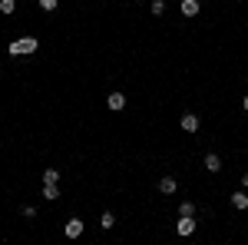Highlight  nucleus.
I'll use <instances>...</instances> for the list:
<instances>
[{
    "label": "nucleus",
    "instance_id": "4468645a",
    "mask_svg": "<svg viewBox=\"0 0 248 245\" xmlns=\"http://www.w3.org/2000/svg\"><path fill=\"white\" fill-rule=\"evenodd\" d=\"M43 182H60V169H43Z\"/></svg>",
    "mask_w": 248,
    "mask_h": 245
},
{
    "label": "nucleus",
    "instance_id": "f257e3e1",
    "mask_svg": "<svg viewBox=\"0 0 248 245\" xmlns=\"http://www.w3.org/2000/svg\"><path fill=\"white\" fill-rule=\"evenodd\" d=\"M37 37H20L10 43V57H27V53H37Z\"/></svg>",
    "mask_w": 248,
    "mask_h": 245
},
{
    "label": "nucleus",
    "instance_id": "2eb2a0df",
    "mask_svg": "<svg viewBox=\"0 0 248 245\" xmlns=\"http://www.w3.org/2000/svg\"><path fill=\"white\" fill-rule=\"evenodd\" d=\"M179 215H195V202H182L179 206Z\"/></svg>",
    "mask_w": 248,
    "mask_h": 245
},
{
    "label": "nucleus",
    "instance_id": "9d476101",
    "mask_svg": "<svg viewBox=\"0 0 248 245\" xmlns=\"http://www.w3.org/2000/svg\"><path fill=\"white\" fill-rule=\"evenodd\" d=\"M232 206L235 209H248V192H232Z\"/></svg>",
    "mask_w": 248,
    "mask_h": 245
},
{
    "label": "nucleus",
    "instance_id": "dca6fc26",
    "mask_svg": "<svg viewBox=\"0 0 248 245\" xmlns=\"http://www.w3.org/2000/svg\"><path fill=\"white\" fill-rule=\"evenodd\" d=\"M57 3H60V0H40V10L50 14V10H57Z\"/></svg>",
    "mask_w": 248,
    "mask_h": 245
},
{
    "label": "nucleus",
    "instance_id": "0eeeda50",
    "mask_svg": "<svg viewBox=\"0 0 248 245\" xmlns=\"http://www.w3.org/2000/svg\"><path fill=\"white\" fill-rule=\"evenodd\" d=\"M43 199H46V202L60 199V186H57V182H43Z\"/></svg>",
    "mask_w": 248,
    "mask_h": 245
},
{
    "label": "nucleus",
    "instance_id": "20e7f679",
    "mask_svg": "<svg viewBox=\"0 0 248 245\" xmlns=\"http://www.w3.org/2000/svg\"><path fill=\"white\" fill-rule=\"evenodd\" d=\"M179 123H182V130H186V132H195L199 126H202V119H199L195 113H182V119H179Z\"/></svg>",
    "mask_w": 248,
    "mask_h": 245
},
{
    "label": "nucleus",
    "instance_id": "423d86ee",
    "mask_svg": "<svg viewBox=\"0 0 248 245\" xmlns=\"http://www.w3.org/2000/svg\"><path fill=\"white\" fill-rule=\"evenodd\" d=\"M205 169L209 172H222V156H218V152H209V156H205Z\"/></svg>",
    "mask_w": 248,
    "mask_h": 245
},
{
    "label": "nucleus",
    "instance_id": "ddd939ff",
    "mask_svg": "<svg viewBox=\"0 0 248 245\" xmlns=\"http://www.w3.org/2000/svg\"><path fill=\"white\" fill-rule=\"evenodd\" d=\"M14 10H17V0H0V14H7V17H10Z\"/></svg>",
    "mask_w": 248,
    "mask_h": 245
},
{
    "label": "nucleus",
    "instance_id": "1a4fd4ad",
    "mask_svg": "<svg viewBox=\"0 0 248 245\" xmlns=\"http://www.w3.org/2000/svg\"><path fill=\"white\" fill-rule=\"evenodd\" d=\"M202 7H199V0H182V17H195Z\"/></svg>",
    "mask_w": 248,
    "mask_h": 245
},
{
    "label": "nucleus",
    "instance_id": "f03ea898",
    "mask_svg": "<svg viewBox=\"0 0 248 245\" xmlns=\"http://www.w3.org/2000/svg\"><path fill=\"white\" fill-rule=\"evenodd\" d=\"M179 235H192L195 232V215H179Z\"/></svg>",
    "mask_w": 248,
    "mask_h": 245
},
{
    "label": "nucleus",
    "instance_id": "a211bd4d",
    "mask_svg": "<svg viewBox=\"0 0 248 245\" xmlns=\"http://www.w3.org/2000/svg\"><path fill=\"white\" fill-rule=\"evenodd\" d=\"M242 106H245V113H248V96H245V99H242Z\"/></svg>",
    "mask_w": 248,
    "mask_h": 245
},
{
    "label": "nucleus",
    "instance_id": "7ed1b4c3",
    "mask_svg": "<svg viewBox=\"0 0 248 245\" xmlns=\"http://www.w3.org/2000/svg\"><path fill=\"white\" fill-rule=\"evenodd\" d=\"M63 235H66V239H79V235H83V222H79V219H70V222L63 226Z\"/></svg>",
    "mask_w": 248,
    "mask_h": 245
},
{
    "label": "nucleus",
    "instance_id": "f8f14e48",
    "mask_svg": "<svg viewBox=\"0 0 248 245\" xmlns=\"http://www.w3.org/2000/svg\"><path fill=\"white\" fill-rule=\"evenodd\" d=\"M99 226H103V229H113L116 226V215H113V212H103V215H99Z\"/></svg>",
    "mask_w": 248,
    "mask_h": 245
},
{
    "label": "nucleus",
    "instance_id": "39448f33",
    "mask_svg": "<svg viewBox=\"0 0 248 245\" xmlns=\"http://www.w3.org/2000/svg\"><path fill=\"white\" fill-rule=\"evenodd\" d=\"M106 106H109L113 113H119V110L126 106V96H123V93H119V90H116V93H109V99H106Z\"/></svg>",
    "mask_w": 248,
    "mask_h": 245
},
{
    "label": "nucleus",
    "instance_id": "6e6552de",
    "mask_svg": "<svg viewBox=\"0 0 248 245\" xmlns=\"http://www.w3.org/2000/svg\"><path fill=\"white\" fill-rule=\"evenodd\" d=\"M159 189H162V192H166V196H172V192H175V189H179V182H175V179H172V176H162V179H159Z\"/></svg>",
    "mask_w": 248,
    "mask_h": 245
},
{
    "label": "nucleus",
    "instance_id": "f3484780",
    "mask_svg": "<svg viewBox=\"0 0 248 245\" xmlns=\"http://www.w3.org/2000/svg\"><path fill=\"white\" fill-rule=\"evenodd\" d=\"M242 186H245V189H248V172H245V176H242Z\"/></svg>",
    "mask_w": 248,
    "mask_h": 245
},
{
    "label": "nucleus",
    "instance_id": "9b49d317",
    "mask_svg": "<svg viewBox=\"0 0 248 245\" xmlns=\"http://www.w3.org/2000/svg\"><path fill=\"white\" fill-rule=\"evenodd\" d=\"M149 14H153V17H162V14H166V0H153Z\"/></svg>",
    "mask_w": 248,
    "mask_h": 245
}]
</instances>
